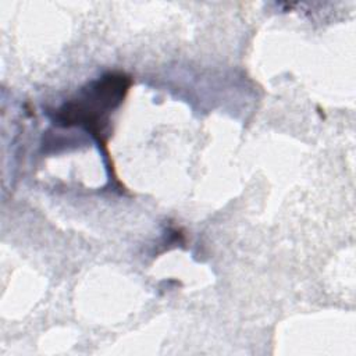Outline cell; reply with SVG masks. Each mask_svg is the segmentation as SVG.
Listing matches in <instances>:
<instances>
[{"label": "cell", "mask_w": 356, "mask_h": 356, "mask_svg": "<svg viewBox=\"0 0 356 356\" xmlns=\"http://www.w3.org/2000/svg\"><path fill=\"white\" fill-rule=\"evenodd\" d=\"M132 79L124 72H107L83 86L74 99L67 100L54 113L60 127H82L102 145L110 114L124 102Z\"/></svg>", "instance_id": "6da1fadb"}]
</instances>
